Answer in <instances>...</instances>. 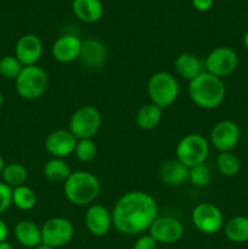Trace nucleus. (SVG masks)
I'll return each instance as SVG.
<instances>
[{
	"instance_id": "f257e3e1",
	"label": "nucleus",
	"mask_w": 248,
	"mask_h": 249,
	"mask_svg": "<svg viewBox=\"0 0 248 249\" xmlns=\"http://www.w3.org/2000/svg\"><path fill=\"white\" fill-rule=\"evenodd\" d=\"M112 213L113 226L123 235H139L148 230L158 218V206L150 194L130 191L114 204Z\"/></svg>"
},
{
	"instance_id": "f03ea898",
	"label": "nucleus",
	"mask_w": 248,
	"mask_h": 249,
	"mask_svg": "<svg viewBox=\"0 0 248 249\" xmlns=\"http://www.w3.org/2000/svg\"><path fill=\"white\" fill-rule=\"evenodd\" d=\"M225 94L226 88L223 79L208 72H202L189 82L190 99L201 108H216L224 101Z\"/></svg>"
},
{
	"instance_id": "7ed1b4c3",
	"label": "nucleus",
	"mask_w": 248,
	"mask_h": 249,
	"mask_svg": "<svg viewBox=\"0 0 248 249\" xmlns=\"http://www.w3.org/2000/svg\"><path fill=\"white\" fill-rule=\"evenodd\" d=\"M101 190L99 179L85 170L71 173L63 185L65 196L75 206H88L97 198Z\"/></svg>"
},
{
	"instance_id": "20e7f679",
	"label": "nucleus",
	"mask_w": 248,
	"mask_h": 249,
	"mask_svg": "<svg viewBox=\"0 0 248 249\" xmlns=\"http://www.w3.org/2000/svg\"><path fill=\"white\" fill-rule=\"evenodd\" d=\"M179 92V83L170 73L157 72L148 79L147 94L151 102L162 109L174 104Z\"/></svg>"
},
{
	"instance_id": "39448f33",
	"label": "nucleus",
	"mask_w": 248,
	"mask_h": 249,
	"mask_svg": "<svg viewBox=\"0 0 248 249\" xmlns=\"http://www.w3.org/2000/svg\"><path fill=\"white\" fill-rule=\"evenodd\" d=\"M17 94L24 100H36L46 91L49 78L45 71L38 65L27 66L15 80Z\"/></svg>"
},
{
	"instance_id": "423d86ee",
	"label": "nucleus",
	"mask_w": 248,
	"mask_h": 249,
	"mask_svg": "<svg viewBox=\"0 0 248 249\" xmlns=\"http://www.w3.org/2000/svg\"><path fill=\"white\" fill-rule=\"evenodd\" d=\"M101 113L99 109L90 105L79 107L73 112L70 118L68 130L78 139H92L101 126Z\"/></svg>"
},
{
	"instance_id": "0eeeda50",
	"label": "nucleus",
	"mask_w": 248,
	"mask_h": 249,
	"mask_svg": "<svg viewBox=\"0 0 248 249\" xmlns=\"http://www.w3.org/2000/svg\"><path fill=\"white\" fill-rule=\"evenodd\" d=\"M177 160L187 168L203 164L209 155V143L199 134L185 135L177 145Z\"/></svg>"
},
{
	"instance_id": "6e6552de",
	"label": "nucleus",
	"mask_w": 248,
	"mask_h": 249,
	"mask_svg": "<svg viewBox=\"0 0 248 249\" xmlns=\"http://www.w3.org/2000/svg\"><path fill=\"white\" fill-rule=\"evenodd\" d=\"M74 236V226L68 219L55 216L41 226V243L50 247L60 248L71 242Z\"/></svg>"
},
{
	"instance_id": "1a4fd4ad",
	"label": "nucleus",
	"mask_w": 248,
	"mask_h": 249,
	"mask_svg": "<svg viewBox=\"0 0 248 249\" xmlns=\"http://www.w3.org/2000/svg\"><path fill=\"white\" fill-rule=\"evenodd\" d=\"M238 66V56L229 46H219L212 50L206 58V72L218 78L232 74Z\"/></svg>"
},
{
	"instance_id": "9d476101",
	"label": "nucleus",
	"mask_w": 248,
	"mask_h": 249,
	"mask_svg": "<svg viewBox=\"0 0 248 249\" xmlns=\"http://www.w3.org/2000/svg\"><path fill=\"white\" fill-rule=\"evenodd\" d=\"M191 219L195 228L207 235L216 233L223 228L224 224L223 213L220 209L215 204L208 202L197 204L192 211Z\"/></svg>"
},
{
	"instance_id": "9b49d317",
	"label": "nucleus",
	"mask_w": 248,
	"mask_h": 249,
	"mask_svg": "<svg viewBox=\"0 0 248 249\" xmlns=\"http://www.w3.org/2000/svg\"><path fill=\"white\" fill-rule=\"evenodd\" d=\"M240 135V128L235 122L221 121L212 129V145L220 152H231L238 143Z\"/></svg>"
},
{
	"instance_id": "f8f14e48",
	"label": "nucleus",
	"mask_w": 248,
	"mask_h": 249,
	"mask_svg": "<svg viewBox=\"0 0 248 249\" xmlns=\"http://www.w3.org/2000/svg\"><path fill=\"white\" fill-rule=\"evenodd\" d=\"M150 235L157 241V243L170 245L175 243L184 235V226L173 216H162L157 218L148 229Z\"/></svg>"
},
{
	"instance_id": "ddd939ff",
	"label": "nucleus",
	"mask_w": 248,
	"mask_h": 249,
	"mask_svg": "<svg viewBox=\"0 0 248 249\" xmlns=\"http://www.w3.org/2000/svg\"><path fill=\"white\" fill-rule=\"evenodd\" d=\"M78 139L66 129L51 131L45 140V148L53 157L65 158L74 153Z\"/></svg>"
},
{
	"instance_id": "4468645a",
	"label": "nucleus",
	"mask_w": 248,
	"mask_h": 249,
	"mask_svg": "<svg viewBox=\"0 0 248 249\" xmlns=\"http://www.w3.org/2000/svg\"><path fill=\"white\" fill-rule=\"evenodd\" d=\"M43 55V43L34 34H24L17 40L15 56L23 67L36 65Z\"/></svg>"
},
{
	"instance_id": "2eb2a0df",
	"label": "nucleus",
	"mask_w": 248,
	"mask_h": 249,
	"mask_svg": "<svg viewBox=\"0 0 248 249\" xmlns=\"http://www.w3.org/2000/svg\"><path fill=\"white\" fill-rule=\"evenodd\" d=\"M113 221L112 213L101 204H92L85 213V226L91 235L101 237L108 233Z\"/></svg>"
},
{
	"instance_id": "dca6fc26",
	"label": "nucleus",
	"mask_w": 248,
	"mask_h": 249,
	"mask_svg": "<svg viewBox=\"0 0 248 249\" xmlns=\"http://www.w3.org/2000/svg\"><path fill=\"white\" fill-rule=\"evenodd\" d=\"M82 49V40L73 34L61 36L51 46L53 57L60 63H70L78 60Z\"/></svg>"
},
{
	"instance_id": "f3484780",
	"label": "nucleus",
	"mask_w": 248,
	"mask_h": 249,
	"mask_svg": "<svg viewBox=\"0 0 248 249\" xmlns=\"http://www.w3.org/2000/svg\"><path fill=\"white\" fill-rule=\"evenodd\" d=\"M107 58V49L101 40L95 38L82 41V49L78 60L88 68H100L105 65Z\"/></svg>"
},
{
	"instance_id": "a211bd4d",
	"label": "nucleus",
	"mask_w": 248,
	"mask_h": 249,
	"mask_svg": "<svg viewBox=\"0 0 248 249\" xmlns=\"http://www.w3.org/2000/svg\"><path fill=\"white\" fill-rule=\"evenodd\" d=\"M14 233L17 242L23 247L34 249L41 243V228L32 220L24 219L18 221L15 226Z\"/></svg>"
},
{
	"instance_id": "6ab92c4d",
	"label": "nucleus",
	"mask_w": 248,
	"mask_h": 249,
	"mask_svg": "<svg viewBox=\"0 0 248 249\" xmlns=\"http://www.w3.org/2000/svg\"><path fill=\"white\" fill-rule=\"evenodd\" d=\"M72 11L80 21L94 23L104 15V5L100 0H73Z\"/></svg>"
},
{
	"instance_id": "aec40b11",
	"label": "nucleus",
	"mask_w": 248,
	"mask_h": 249,
	"mask_svg": "<svg viewBox=\"0 0 248 249\" xmlns=\"http://www.w3.org/2000/svg\"><path fill=\"white\" fill-rule=\"evenodd\" d=\"M190 169L180 160H172L165 162L160 168V179L169 186H180L189 180Z\"/></svg>"
},
{
	"instance_id": "412c9836",
	"label": "nucleus",
	"mask_w": 248,
	"mask_h": 249,
	"mask_svg": "<svg viewBox=\"0 0 248 249\" xmlns=\"http://www.w3.org/2000/svg\"><path fill=\"white\" fill-rule=\"evenodd\" d=\"M175 71L182 79L191 82L202 73L201 61L192 53H181L175 60Z\"/></svg>"
},
{
	"instance_id": "4be33fe9",
	"label": "nucleus",
	"mask_w": 248,
	"mask_h": 249,
	"mask_svg": "<svg viewBox=\"0 0 248 249\" xmlns=\"http://www.w3.org/2000/svg\"><path fill=\"white\" fill-rule=\"evenodd\" d=\"M162 117V108L151 102V104H147L139 108L138 113L135 116V121L140 129L152 130L160 123Z\"/></svg>"
},
{
	"instance_id": "5701e85b",
	"label": "nucleus",
	"mask_w": 248,
	"mask_h": 249,
	"mask_svg": "<svg viewBox=\"0 0 248 249\" xmlns=\"http://www.w3.org/2000/svg\"><path fill=\"white\" fill-rule=\"evenodd\" d=\"M224 232L228 240L235 243H243L248 241V216L238 215L226 223Z\"/></svg>"
},
{
	"instance_id": "b1692460",
	"label": "nucleus",
	"mask_w": 248,
	"mask_h": 249,
	"mask_svg": "<svg viewBox=\"0 0 248 249\" xmlns=\"http://www.w3.org/2000/svg\"><path fill=\"white\" fill-rule=\"evenodd\" d=\"M44 175L53 182H65L71 175V169L63 158H51L44 164Z\"/></svg>"
},
{
	"instance_id": "393cba45",
	"label": "nucleus",
	"mask_w": 248,
	"mask_h": 249,
	"mask_svg": "<svg viewBox=\"0 0 248 249\" xmlns=\"http://www.w3.org/2000/svg\"><path fill=\"white\" fill-rule=\"evenodd\" d=\"M1 177L5 184L9 185L11 189H15V187L26 184L28 179V172L26 167L19 163H9V164H5Z\"/></svg>"
},
{
	"instance_id": "a878e982",
	"label": "nucleus",
	"mask_w": 248,
	"mask_h": 249,
	"mask_svg": "<svg viewBox=\"0 0 248 249\" xmlns=\"http://www.w3.org/2000/svg\"><path fill=\"white\" fill-rule=\"evenodd\" d=\"M36 194L31 187L22 185V186L12 189V204L21 211H31L35 207Z\"/></svg>"
},
{
	"instance_id": "bb28decb",
	"label": "nucleus",
	"mask_w": 248,
	"mask_h": 249,
	"mask_svg": "<svg viewBox=\"0 0 248 249\" xmlns=\"http://www.w3.org/2000/svg\"><path fill=\"white\" fill-rule=\"evenodd\" d=\"M216 167L224 177H235L241 169V162L232 152H220L216 158Z\"/></svg>"
},
{
	"instance_id": "cd10ccee",
	"label": "nucleus",
	"mask_w": 248,
	"mask_h": 249,
	"mask_svg": "<svg viewBox=\"0 0 248 249\" xmlns=\"http://www.w3.org/2000/svg\"><path fill=\"white\" fill-rule=\"evenodd\" d=\"M23 66L15 55H6L0 58V75L4 77L5 79L16 80Z\"/></svg>"
},
{
	"instance_id": "c85d7f7f",
	"label": "nucleus",
	"mask_w": 248,
	"mask_h": 249,
	"mask_svg": "<svg viewBox=\"0 0 248 249\" xmlns=\"http://www.w3.org/2000/svg\"><path fill=\"white\" fill-rule=\"evenodd\" d=\"M96 143L92 139H82L78 140L77 146H75V157L80 160V162H90L96 157Z\"/></svg>"
},
{
	"instance_id": "c756f323",
	"label": "nucleus",
	"mask_w": 248,
	"mask_h": 249,
	"mask_svg": "<svg viewBox=\"0 0 248 249\" xmlns=\"http://www.w3.org/2000/svg\"><path fill=\"white\" fill-rule=\"evenodd\" d=\"M189 180L191 184L196 187H206L208 186L212 180V173L209 168L204 164L195 165L190 168Z\"/></svg>"
},
{
	"instance_id": "7c9ffc66",
	"label": "nucleus",
	"mask_w": 248,
	"mask_h": 249,
	"mask_svg": "<svg viewBox=\"0 0 248 249\" xmlns=\"http://www.w3.org/2000/svg\"><path fill=\"white\" fill-rule=\"evenodd\" d=\"M12 204V189L4 181H0V215Z\"/></svg>"
},
{
	"instance_id": "2f4dec72",
	"label": "nucleus",
	"mask_w": 248,
	"mask_h": 249,
	"mask_svg": "<svg viewBox=\"0 0 248 249\" xmlns=\"http://www.w3.org/2000/svg\"><path fill=\"white\" fill-rule=\"evenodd\" d=\"M157 241L148 233V235L140 236L134 243L133 249H157Z\"/></svg>"
},
{
	"instance_id": "473e14b6",
	"label": "nucleus",
	"mask_w": 248,
	"mask_h": 249,
	"mask_svg": "<svg viewBox=\"0 0 248 249\" xmlns=\"http://www.w3.org/2000/svg\"><path fill=\"white\" fill-rule=\"evenodd\" d=\"M214 0H192V5L197 11L206 12L213 6Z\"/></svg>"
},
{
	"instance_id": "72a5a7b5",
	"label": "nucleus",
	"mask_w": 248,
	"mask_h": 249,
	"mask_svg": "<svg viewBox=\"0 0 248 249\" xmlns=\"http://www.w3.org/2000/svg\"><path fill=\"white\" fill-rule=\"evenodd\" d=\"M7 236H9V228H7L6 223L0 218V242L6 241Z\"/></svg>"
},
{
	"instance_id": "f704fd0d",
	"label": "nucleus",
	"mask_w": 248,
	"mask_h": 249,
	"mask_svg": "<svg viewBox=\"0 0 248 249\" xmlns=\"http://www.w3.org/2000/svg\"><path fill=\"white\" fill-rule=\"evenodd\" d=\"M0 249H14L12 248V245L7 241H4V242H0Z\"/></svg>"
},
{
	"instance_id": "c9c22d12",
	"label": "nucleus",
	"mask_w": 248,
	"mask_h": 249,
	"mask_svg": "<svg viewBox=\"0 0 248 249\" xmlns=\"http://www.w3.org/2000/svg\"><path fill=\"white\" fill-rule=\"evenodd\" d=\"M4 167H5L4 158H2V156L0 155V177H1V173H2V169H4Z\"/></svg>"
},
{
	"instance_id": "e433bc0d",
	"label": "nucleus",
	"mask_w": 248,
	"mask_h": 249,
	"mask_svg": "<svg viewBox=\"0 0 248 249\" xmlns=\"http://www.w3.org/2000/svg\"><path fill=\"white\" fill-rule=\"evenodd\" d=\"M34 249H53V248L50 247V246H48V245H44V243H40V245L36 246Z\"/></svg>"
},
{
	"instance_id": "4c0bfd02",
	"label": "nucleus",
	"mask_w": 248,
	"mask_h": 249,
	"mask_svg": "<svg viewBox=\"0 0 248 249\" xmlns=\"http://www.w3.org/2000/svg\"><path fill=\"white\" fill-rule=\"evenodd\" d=\"M243 44H245V48L247 49V51H248V31L246 32L245 36H243Z\"/></svg>"
},
{
	"instance_id": "58836bf2",
	"label": "nucleus",
	"mask_w": 248,
	"mask_h": 249,
	"mask_svg": "<svg viewBox=\"0 0 248 249\" xmlns=\"http://www.w3.org/2000/svg\"><path fill=\"white\" fill-rule=\"evenodd\" d=\"M2 104H4V95H2V92L0 91V107L2 106Z\"/></svg>"
}]
</instances>
